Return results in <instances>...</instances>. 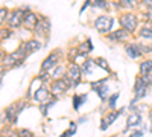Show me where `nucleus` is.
<instances>
[{
	"label": "nucleus",
	"mask_w": 152,
	"mask_h": 137,
	"mask_svg": "<svg viewBox=\"0 0 152 137\" xmlns=\"http://www.w3.org/2000/svg\"><path fill=\"white\" fill-rule=\"evenodd\" d=\"M119 23L123 31H126L128 34L134 32L138 26V17L135 14H132V12H126V14H120L119 17Z\"/></svg>",
	"instance_id": "f257e3e1"
},
{
	"label": "nucleus",
	"mask_w": 152,
	"mask_h": 137,
	"mask_svg": "<svg viewBox=\"0 0 152 137\" xmlns=\"http://www.w3.org/2000/svg\"><path fill=\"white\" fill-rule=\"evenodd\" d=\"M61 56H62V53H61L59 49H56L55 52H52V53H50V55L43 61V64H41V72H50L52 69L58 67V66H59L58 63L61 61Z\"/></svg>",
	"instance_id": "f03ea898"
},
{
	"label": "nucleus",
	"mask_w": 152,
	"mask_h": 137,
	"mask_svg": "<svg viewBox=\"0 0 152 137\" xmlns=\"http://www.w3.org/2000/svg\"><path fill=\"white\" fill-rule=\"evenodd\" d=\"M113 23H114V20H113L111 15H99V17L94 20V28H96V31H99L100 34H107V32L111 31Z\"/></svg>",
	"instance_id": "7ed1b4c3"
},
{
	"label": "nucleus",
	"mask_w": 152,
	"mask_h": 137,
	"mask_svg": "<svg viewBox=\"0 0 152 137\" xmlns=\"http://www.w3.org/2000/svg\"><path fill=\"white\" fill-rule=\"evenodd\" d=\"M67 76H66V79L69 81V84L72 85V87H75V85H78L79 84V79H81V75H82V72H81V67L78 66V64H69V67H67Z\"/></svg>",
	"instance_id": "20e7f679"
},
{
	"label": "nucleus",
	"mask_w": 152,
	"mask_h": 137,
	"mask_svg": "<svg viewBox=\"0 0 152 137\" xmlns=\"http://www.w3.org/2000/svg\"><path fill=\"white\" fill-rule=\"evenodd\" d=\"M69 87H70V84L67 82V79H55L52 82V87H50V93H52V96L56 97L64 93Z\"/></svg>",
	"instance_id": "39448f33"
},
{
	"label": "nucleus",
	"mask_w": 152,
	"mask_h": 137,
	"mask_svg": "<svg viewBox=\"0 0 152 137\" xmlns=\"http://www.w3.org/2000/svg\"><path fill=\"white\" fill-rule=\"evenodd\" d=\"M23 20H24V14L21 9H15L11 12V17L8 20V24H9V29H15V28H20L23 24Z\"/></svg>",
	"instance_id": "423d86ee"
},
{
	"label": "nucleus",
	"mask_w": 152,
	"mask_h": 137,
	"mask_svg": "<svg viewBox=\"0 0 152 137\" xmlns=\"http://www.w3.org/2000/svg\"><path fill=\"white\" fill-rule=\"evenodd\" d=\"M49 99H52V93H50V89H47L46 85L40 87V89L34 93V101L35 102L46 104V102H49Z\"/></svg>",
	"instance_id": "0eeeda50"
},
{
	"label": "nucleus",
	"mask_w": 152,
	"mask_h": 137,
	"mask_svg": "<svg viewBox=\"0 0 152 137\" xmlns=\"http://www.w3.org/2000/svg\"><path fill=\"white\" fill-rule=\"evenodd\" d=\"M105 82H107V79H100V81H97V82H91V89L99 95V97L102 99V101H105V99H107L108 90H110V87L105 85Z\"/></svg>",
	"instance_id": "6e6552de"
},
{
	"label": "nucleus",
	"mask_w": 152,
	"mask_h": 137,
	"mask_svg": "<svg viewBox=\"0 0 152 137\" xmlns=\"http://www.w3.org/2000/svg\"><path fill=\"white\" fill-rule=\"evenodd\" d=\"M125 52L131 59H137V58H140L143 55L142 51H140V46H138L137 43H128L125 46Z\"/></svg>",
	"instance_id": "1a4fd4ad"
},
{
	"label": "nucleus",
	"mask_w": 152,
	"mask_h": 137,
	"mask_svg": "<svg viewBox=\"0 0 152 137\" xmlns=\"http://www.w3.org/2000/svg\"><path fill=\"white\" fill-rule=\"evenodd\" d=\"M49 31H50V21H47L46 17H41L35 26V34L37 35H47Z\"/></svg>",
	"instance_id": "9d476101"
},
{
	"label": "nucleus",
	"mask_w": 152,
	"mask_h": 137,
	"mask_svg": "<svg viewBox=\"0 0 152 137\" xmlns=\"http://www.w3.org/2000/svg\"><path fill=\"white\" fill-rule=\"evenodd\" d=\"M41 43H40V40L38 38H32V40H28L26 43L23 44V47H24V51H26V53L29 55V53H34V52H37V51H40L41 49Z\"/></svg>",
	"instance_id": "9b49d317"
},
{
	"label": "nucleus",
	"mask_w": 152,
	"mask_h": 137,
	"mask_svg": "<svg viewBox=\"0 0 152 137\" xmlns=\"http://www.w3.org/2000/svg\"><path fill=\"white\" fill-rule=\"evenodd\" d=\"M129 37V34L126 32V31H123L122 28L120 29H117V31H114V32H111V34H108V37L107 38L108 40H111V41H117V43H122V41H125L126 38Z\"/></svg>",
	"instance_id": "f8f14e48"
},
{
	"label": "nucleus",
	"mask_w": 152,
	"mask_h": 137,
	"mask_svg": "<svg viewBox=\"0 0 152 137\" xmlns=\"http://www.w3.org/2000/svg\"><path fill=\"white\" fill-rule=\"evenodd\" d=\"M142 116L140 114H135V113H132L129 117H128V120H126V128L123 130V133H126L129 128H137V127H140L142 125Z\"/></svg>",
	"instance_id": "ddd939ff"
},
{
	"label": "nucleus",
	"mask_w": 152,
	"mask_h": 137,
	"mask_svg": "<svg viewBox=\"0 0 152 137\" xmlns=\"http://www.w3.org/2000/svg\"><path fill=\"white\" fill-rule=\"evenodd\" d=\"M38 15L35 14V12H26L24 14V20H23V24H24V28H29V29H35L37 26V23H38Z\"/></svg>",
	"instance_id": "4468645a"
},
{
	"label": "nucleus",
	"mask_w": 152,
	"mask_h": 137,
	"mask_svg": "<svg viewBox=\"0 0 152 137\" xmlns=\"http://www.w3.org/2000/svg\"><path fill=\"white\" fill-rule=\"evenodd\" d=\"M21 107H23V102H20V104H18V108H17V105H15V104L6 108L5 113H6V116H8V120H9V122H15V119H17L18 113L21 111Z\"/></svg>",
	"instance_id": "2eb2a0df"
},
{
	"label": "nucleus",
	"mask_w": 152,
	"mask_h": 137,
	"mask_svg": "<svg viewBox=\"0 0 152 137\" xmlns=\"http://www.w3.org/2000/svg\"><path fill=\"white\" fill-rule=\"evenodd\" d=\"M140 76H149L152 73V59H145L143 63H140Z\"/></svg>",
	"instance_id": "dca6fc26"
},
{
	"label": "nucleus",
	"mask_w": 152,
	"mask_h": 137,
	"mask_svg": "<svg viewBox=\"0 0 152 137\" xmlns=\"http://www.w3.org/2000/svg\"><path fill=\"white\" fill-rule=\"evenodd\" d=\"M138 35H140V38H143V40H152V26L151 24L142 26L140 31H138Z\"/></svg>",
	"instance_id": "f3484780"
},
{
	"label": "nucleus",
	"mask_w": 152,
	"mask_h": 137,
	"mask_svg": "<svg viewBox=\"0 0 152 137\" xmlns=\"http://www.w3.org/2000/svg\"><path fill=\"white\" fill-rule=\"evenodd\" d=\"M78 51H79V55H87V53H90V52L93 51L91 40H90V38H87L85 43H82V44L78 47Z\"/></svg>",
	"instance_id": "a211bd4d"
},
{
	"label": "nucleus",
	"mask_w": 152,
	"mask_h": 137,
	"mask_svg": "<svg viewBox=\"0 0 152 137\" xmlns=\"http://www.w3.org/2000/svg\"><path fill=\"white\" fill-rule=\"evenodd\" d=\"M87 102V95H75L73 96V108L75 110H79L81 104Z\"/></svg>",
	"instance_id": "6ab92c4d"
},
{
	"label": "nucleus",
	"mask_w": 152,
	"mask_h": 137,
	"mask_svg": "<svg viewBox=\"0 0 152 137\" xmlns=\"http://www.w3.org/2000/svg\"><path fill=\"white\" fill-rule=\"evenodd\" d=\"M123 111H125V108H122V110H119V111H110V114L105 117V120H107V123H108V125H113V123H114V120H116L122 113H123Z\"/></svg>",
	"instance_id": "aec40b11"
},
{
	"label": "nucleus",
	"mask_w": 152,
	"mask_h": 137,
	"mask_svg": "<svg viewBox=\"0 0 152 137\" xmlns=\"http://www.w3.org/2000/svg\"><path fill=\"white\" fill-rule=\"evenodd\" d=\"M96 63L93 59H87L85 63L82 64V67H81V72L85 75V73H91V69H93V66H94Z\"/></svg>",
	"instance_id": "412c9836"
},
{
	"label": "nucleus",
	"mask_w": 152,
	"mask_h": 137,
	"mask_svg": "<svg viewBox=\"0 0 152 137\" xmlns=\"http://www.w3.org/2000/svg\"><path fill=\"white\" fill-rule=\"evenodd\" d=\"M12 35V29L9 28H0V40H8Z\"/></svg>",
	"instance_id": "4be33fe9"
},
{
	"label": "nucleus",
	"mask_w": 152,
	"mask_h": 137,
	"mask_svg": "<svg viewBox=\"0 0 152 137\" xmlns=\"http://www.w3.org/2000/svg\"><path fill=\"white\" fill-rule=\"evenodd\" d=\"M117 99H119V93H114V95L110 96V99H108V108H110V110H114V108H116Z\"/></svg>",
	"instance_id": "5701e85b"
},
{
	"label": "nucleus",
	"mask_w": 152,
	"mask_h": 137,
	"mask_svg": "<svg viewBox=\"0 0 152 137\" xmlns=\"http://www.w3.org/2000/svg\"><path fill=\"white\" fill-rule=\"evenodd\" d=\"M91 5L93 6H97V8H104V9L110 8V3L105 2V0H96V2H91Z\"/></svg>",
	"instance_id": "b1692460"
},
{
	"label": "nucleus",
	"mask_w": 152,
	"mask_h": 137,
	"mask_svg": "<svg viewBox=\"0 0 152 137\" xmlns=\"http://www.w3.org/2000/svg\"><path fill=\"white\" fill-rule=\"evenodd\" d=\"M94 63H96L97 66H100L102 69H105L107 72H110V66L107 64V61H105L104 58H97V59H94Z\"/></svg>",
	"instance_id": "393cba45"
},
{
	"label": "nucleus",
	"mask_w": 152,
	"mask_h": 137,
	"mask_svg": "<svg viewBox=\"0 0 152 137\" xmlns=\"http://www.w3.org/2000/svg\"><path fill=\"white\" fill-rule=\"evenodd\" d=\"M64 73V69H62L61 66H58V67H55V70H53V78L55 79H61V75Z\"/></svg>",
	"instance_id": "a878e982"
},
{
	"label": "nucleus",
	"mask_w": 152,
	"mask_h": 137,
	"mask_svg": "<svg viewBox=\"0 0 152 137\" xmlns=\"http://www.w3.org/2000/svg\"><path fill=\"white\" fill-rule=\"evenodd\" d=\"M140 46L142 53H151L152 52V44H138Z\"/></svg>",
	"instance_id": "bb28decb"
},
{
	"label": "nucleus",
	"mask_w": 152,
	"mask_h": 137,
	"mask_svg": "<svg viewBox=\"0 0 152 137\" xmlns=\"http://www.w3.org/2000/svg\"><path fill=\"white\" fill-rule=\"evenodd\" d=\"M8 17V9L6 8H0V26H2V23L6 20Z\"/></svg>",
	"instance_id": "cd10ccee"
},
{
	"label": "nucleus",
	"mask_w": 152,
	"mask_h": 137,
	"mask_svg": "<svg viewBox=\"0 0 152 137\" xmlns=\"http://www.w3.org/2000/svg\"><path fill=\"white\" fill-rule=\"evenodd\" d=\"M66 133H67V136H72V134L76 133V122H72V123H70V128H69V131H66Z\"/></svg>",
	"instance_id": "c85d7f7f"
},
{
	"label": "nucleus",
	"mask_w": 152,
	"mask_h": 137,
	"mask_svg": "<svg viewBox=\"0 0 152 137\" xmlns=\"http://www.w3.org/2000/svg\"><path fill=\"white\" fill-rule=\"evenodd\" d=\"M145 18H146V20H149V21H152V8H151V9H148V11L145 12Z\"/></svg>",
	"instance_id": "c756f323"
},
{
	"label": "nucleus",
	"mask_w": 152,
	"mask_h": 137,
	"mask_svg": "<svg viewBox=\"0 0 152 137\" xmlns=\"http://www.w3.org/2000/svg\"><path fill=\"white\" fill-rule=\"evenodd\" d=\"M78 55H79V51H78V49H72V51H70V55H69V56H70V59H72V58H76Z\"/></svg>",
	"instance_id": "7c9ffc66"
},
{
	"label": "nucleus",
	"mask_w": 152,
	"mask_h": 137,
	"mask_svg": "<svg viewBox=\"0 0 152 137\" xmlns=\"http://www.w3.org/2000/svg\"><path fill=\"white\" fill-rule=\"evenodd\" d=\"M47 75H49V72H41L40 73V76H38V79H41V81H47Z\"/></svg>",
	"instance_id": "2f4dec72"
},
{
	"label": "nucleus",
	"mask_w": 152,
	"mask_h": 137,
	"mask_svg": "<svg viewBox=\"0 0 152 137\" xmlns=\"http://www.w3.org/2000/svg\"><path fill=\"white\" fill-rule=\"evenodd\" d=\"M132 136L134 137H142L143 136V130H134L132 131Z\"/></svg>",
	"instance_id": "473e14b6"
},
{
	"label": "nucleus",
	"mask_w": 152,
	"mask_h": 137,
	"mask_svg": "<svg viewBox=\"0 0 152 137\" xmlns=\"http://www.w3.org/2000/svg\"><path fill=\"white\" fill-rule=\"evenodd\" d=\"M20 134H21V137H32V134H31L29 131H24V130L20 131Z\"/></svg>",
	"instance_id": "72a5a7b5"
},
{
	"label": "nucleus",
	"mask_w": 152,
	"mask_h": 137,
	"mask_svg": "<svg viewBox=\"0 0 152 137\" xmlns=\"http://www.w3.org/2000/svg\"><path fill=\"white\" fill-rule=\"evenodd\" d=\"M149 119H151V120H152V110H151V111H149Z\"/></svg>",
	"instance_id": "f704fd0d"
},
{
	"label": "nucleus",
	"mask_w": 152,
	"mask_h": 137,
	"mask_svg": "<svg viewBox=\"0 0 152 137\" xmlns=\"http://www.w3.org/2000/svg\"><path fill=\"white\" fill-rule=\"evenodd\" d=\"M59 137H69V136H67V133H64V134H62V136H59Z\"/></svg>",
	"instance_id": "c9c22d12"
},
{
	"label": "nucleus",
	"mask_w": 152,
	"mask_h": 137,
	"mask_svg": "<svg viewBox=\"0 0 152 137\" xmlns=\"http://www.w3.org/2000/svg\"><path fill=\"white\" fill-rule=\"evenodd\" d=\"M0 137H11V136H0Z\"/></svg>",
	"instance_id": "e433bc0d"
},
{
	"label": "nucleus",
	"mask_w": 152,
	"mask_h": 137,
	"mask_svg": "<svg viewBox=\"0 0 152 137\" xmlns=\"http://www.w3.org/2000/svg\"><path fill=\"white\" fill-rule=\"evenodd\" d=\"M149 131H151V133H152V127H151V128H149Z\"/></svg>",
	"instance_id": "4c0bfd02"
},
{
	"label": "nucleus",
	"mask_w": 152,
	"mask_h": 137,
	"mask_svg": "<svg viewBox=\"0 0 152 137\" xmlns=\"http://www.w3.org/2000/svg\"><path fill=\"white\" fill-rule=\"evenodd\" d=\"M128 137H134V136H132V134H131V136H128Z\"/></svg>",
	"instance_id": "58836bf2"
},
{
	"label": "nucleus",
	"mask_w": 152,
	"mask_h": 137,
	"mask_svg": "<svg viewBox=\"0 0 152 137\" xmlns=\"http://www.w3.org/2000/svg\"><path fill=\"white\" fill-rule=\"evenodd\" d=\"M113 137H117V136H113Z\"/></svg>",
	"instance_id": "ea45409f"
}]
</instances>
